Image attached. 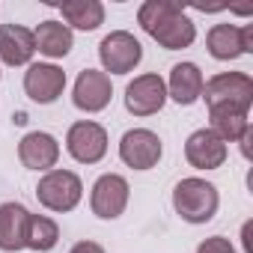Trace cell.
<instances>
[{
	"label": "cell",
	"instance_id": "23",
	"mask_svg": "<svg viewBox=\"0 0 253 253\" xmlns=\"http://www.w3.org/2000/svg\"><path fill=\"white\" fill-rule=\"evenodd\" d=\"M241 241H244V253H253V220L241 226Z\"/></svg>",
	"mask_w": 253,
	"mask_h": 253
},
{
	"label": "cell",
	"instance_id": "19",
	"mask_svg": "<svg viewBox=\"0 0 253 253\" xmlns=\"http://www.w3.org/2000/svg\"><path fill=\"white\" fill-rule=\"evenodd\" d=\"M209 116H211V131H214L223 143L241 140L244 131L250 128L247 113H241V110H235V107H211Z\"/></svg>",
	"mask_w": 253,
	"mask_h": 253
},
{
	"label": "cell",
	"instance_id": "20",
	"mask_svg": "<svg viewBox=\"0 0 253 253\" xmlns=\"http://www.w3.org/2000/svg\"><path fill=\"white\" fill-rule=\"evenodd\" d=\"M60 12L78 30H95L104 21V6L98 0H66L60 3Z\"/></svg>",
	"mask_w": 253,
	"mask_h": 253
},
{
	"label": "cell",
	"instance_id": "22",
	"mask_svg": "<svg viewBox=\"0 0 253 253\" xmlns=\"http://www.w3.org/2000/svg\"><path fill=\"white\" fill-rule=\"evenodd\" d=\"M197 253H235V247L229 244V238H223V235H211V238L200 241Z\"/></svg>",
	"mask_w": 253,
	"mask_h": 253
},
{
	"label": "cell",
	"instance_id": "12",
	"mask_svg": "<svg viewBox=\"0 0 253 253\" xmlns=\"http://www.w3.org/2000/svg\"><path fill=\"white\" fill-rule=\"evenodd\" d=\"M185 158L191 167L197 170H217L226 161V143L211 131V128H200L188 137L185 143Z\"/></svg>",
	"mask_w": 253,
	"mask_h": 253
},
{
	"label": "cell",
	"instance_id": "5",
	"mask_svg": "<svg viewBox=\"0 0 253 253\" xmlns=\"http://www.w3.org/2000/svg\"><path fill=\"white\" fill-rule=\"evenodd\" d=\"M98 57H101V66L104 72L110 75H125L131 72L140 60H143V45L125 30H113L101 39L98 45Z\"/></svg>",
	"mask_w": 253,
	"mask_h": 253
},
{
	"label": "cell",
	"instance_id": "7",
	"mask_svg": "<svg viewBox=\"0 0 253 253\" xmlns=\"http://www.w3.org/2000/svg\"><path fill=\"white\" fill-rule=\"evenodd\" d=\"M161 137L149 128H134V131H125L119 140V158L134 167V170H149L161 161Z\"/></svg>",
	"mask_w": 253,
	"mask_h": 253
},
{
	"label": "cell",
	"instance_id": "13",
	"mask_svg": "<svg viewBox=\"0 0 253 253\" xmlns=\"http://www.w3.org/2000/svg\"><path fill=\"white\" fill-rule=\"evenodd\" d=\"M110 78L104 72H95V69H84L75 81V107L86 110V113H95V110H104L107 101H110Z\"/></svg>",
	"mask_w": 253,
	"mask_h": 253
},
{
	"label": "cell",
	"instance_id": "1",
	"mask_svg": "<svg viewBox=\"0 0 253 253\" xmlns=\"http://www.w3.org/2000/svg\"><path fill=\"white\" fill-rule=\"evenodd\" d=\"M137 18L140 27L167 51H182L197 39L194 21L185 15V6L176 0H146Z\"/></svg>",
	"mask_w": 253,
	"mask_h": 253
},
{
	"label": "cell",
	"instance_id": "9",
	"mask_svg": "<svg viewBox=\"0 0 253 253\" xmlns=\"http://www.w3.org/2000/svg\"><path fill=\"white\" fill-rule=\"evenodd\" d=\"M209 54L214 60H235L241 54L253 51V24L235 27V24H214L206 36Z\"/></svg>",
	"mask_w": 253,
	"mask_h": 253
},
{
	"label": "cell",
	"instance_id": "24",
	"mask_svg": "<svg viewBox=\"0 0 253 253\" xmlns=\"http://www.w3.org/2000/svg\"><path fill=\"white\" fill-rule=\"evenodd\" d=\"M69 253H104V250H101V244H95V241H81V244H75Z\"/></svg>",
	"mask_w": 253,
	"mask_h": 253
},
{
	"label": "cell",
	"instance_id": "15",
	"mask_svg": "<svg viewBox=\"0 0 253 253\" xmlns=\"http://www.w3.org/2000/svg\"><path fill=\"white\" fill-rule=\"evenodd\" d=\"M33 54H36L33 30H27L21 24H3L0 27V60L6 66H24V63H30Z\"/></svg>",
	"mask_w": 253,
	"mask_h": 253
},
{
	"label": "cell",
	"instance_id": "25",
	"mask_svg": "<svg viewBox=\"0 0 253 253\" xmlns=\"http://www.w3.org/2000/svg\"><path fill=\"white\" fill-rule=\"evenodd\" d=\"M238 143H241V155H244V158H250V143H253V128H247V131H244V137H241Z\"/></svg>",
	"mask_w": 253,
	"mask_h": 253
},
{
	"label": "cell",
	"instance_id": "21",
	"mask_svg": "<svg viewBox=\"0 0 253 253\" xmlns=\"http://www.w3.org/2000/svg\"><path fill=\"white\" fill-rule=\"evenodd\" d=\"M60 238V226L51 220V217H42V214H30L27 220V232H24V247H33V250H51Z\"/></svg>",
	"mask_w": 253,
	"mask_h": 253
},
{
	"label": "cell",
	"instance_id": "16",
	"mask_svg": "<svg viewBox=\"0 0 253 253\" xmlns=\"http://www.w3.org/2000/svg\"><path fill=\"white\" fill-rule=\"evenodd\" d=\"M30 211L21 203H3L0 206V250H21L24 232H27Z\"/></svg>",
	"mask_w": 253,
	"mask_h": 253
},
{
	"label": "cell",
	"instance_id": "14",
	"mask_svg": "<svg viewBox=\"0 0 253 253\" xmlns=\"http://www.w3.org/2000/svg\"><path fill=\"white\" fill-rule=\"evenodd\" d=\"M18 158L27 170H51L60 158V143L45 131H30L18 143Z\"/></svg>",
	"mask_w": 253,
	"mask_h": 253
},
{
	"label": "cell",
	"instance_id": "10",
	"mask_svg": "<svg viewBox=\"0 0 253 253\" xmlns=\"http://www.w3.org/2000/svg\"><path fill=\"white\" fill-rule=\"evenodd\" d=\"M128 182H125L122 176L116 173H107L101 176L95 185H92V211L101 217V220H113L125 211V206H128Z\"/></svg>",
	"mask_w": 253,
	"mask_h": 253
},
{
	"label": "cell",
	"instance_id": "18",
	"mask_svg": "<svg viewBox=\"0 0 253 253\" xmlns=\"http://www.w3.org/2000/svg\"><path fill=\"white\" fill-rule=\"evenodd\" d=\"M170 95L179 104H194L203 95V72L194 63H179L170 72Z\"/></svg>",
	"mask_w": 253,
	"mask_h": 253
},
{
	"label": "cell",
	"instance_id": "6",
	"mask_svg": "<svg viewBox=\"0 0 253 253\" xmlns=\"http://www.w3.org/2000/svg\"><path fill=\"white\" fill-rule=\"evenodd\" d=\"M66 149H69V155L75 161L95 164L107 152V131L101 128L98 122H89V119L75 122L72 128H69V134H66Z\"/></svg>",
	"mask_w": 253,
	"mask_h": 253
},
{
	"label": "cell",
	"instance_id": "8",
	"mask_svg": "<svg viewBox=\"0 0 253 253\" xmlns=\"http://www.w3.org/2000/svg\"><path fill=\"white\" fill-rule=\"evenodd\" d=\"M167 101V84L161 75H140L125 86V107L134 116H152Z\"/></svg>",
	"mask_w": 253,
	"mask_h": 253
},
{
	"label": "cell",
	"instance_id": "2",
	"mask_svg": "<svg viewBox=\"0 0 253 253\" xmlns=\"http://www.w3.org/2000/svg\"><path fill=\"white\" fill-rule=\"evenodd\" d=\"M173 206H176V214L182 220L206 223L214 217L220 197H217V188L206 179H182L173 191Z\"/></svg>",
	"mask_w": 253,
	"mask_h": 253
},
{
	"label": "cell",
	"instance_id": "4",
	"mask_svg": "<svg viewBox=\"0 0 253 253\" xmlns=\"http://www.w3.org/2000/svg\"><path fill=\"white\" fill-rule=\"evenodd\" d=\"M81 194H84V185L75 173L69 170H51L48 176L39 179L36 185V197L45 209L51 211H72L78 203H81Z\"/></svg>",
	"mask_w": 253,
	"mask_h": 253
},
{
	"label": "cell",
	"instance_id": "11",
	"mask_svg": "<svg viewBox=\"0 0 253 253\" xmlns=\"http://www.w3.org/2000/svg\"><path fill=\"white\" fill-rule=\"evenodd\" d=\"M66 89V72L51 63H33L24 75V92L36 104H51Z\"/></svg>",
	"mask_w": 253,
	"mask_h": 253
},
{
	"label": "cell",
	"instance_id": "17",
	"mask_svg": "<svg viewBox=\"0 0 253 253\" xmlns=\"http://www.w3.org/2000/svg\"><path fill=\"white\" fill-rule=\"evenodd\" d=\"M33 42H36V51L45 54V57H66L72 51V30L60 21H42L36 30H33Z\"/></svg>",
	"mask_w": 253,
	"mask_h": 253
},
{
	"label": "cell",
	"instance_id": "3",
	"mask_svg": "<svg viewBox=\"0 0 253 253\" xmlns=\"http://www.w3.org/2000/svg\"><path fill=\"white\" fill-rule=\"evenodd\" d=\"M203 95H206L209 110L211 107H235V110L247 113L250 101H253V81L244 72H223L203 84Z\"/></svg>",
	"mask_w": 253,
	"mask_h": 253
}]
</instances>
